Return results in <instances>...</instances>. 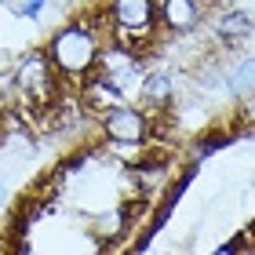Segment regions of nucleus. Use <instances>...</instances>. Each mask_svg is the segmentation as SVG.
Returning <instances> with one entry per match:
<instances>
[{
  "label": "nucleus",
  "instance_id": "1",
  "mask_svg": "<svg viewBox=\"0 0 255 255\" xmlns=\"http://www.w3.org/2000/svg\"><path fill=\"white\" fill-rule=\"evenodd\" d=\"M102 48H106V40H102L99 26L88 22V18H69L44 44V51H48L51 66L59 69V77L69 80V84H77V88L99 69Z\"/></svg>",
  "mask_w": 255,
  "mask_h": 255
},
{
  "label": "nucleus",
  "instance_id": "2",
  "mask_svg": "<svg viewBox=\"0 0 255 255\" xmlns=\"http://www.w3.org/2000/svg\"><path fill=\"white\" fill-rule=\"evenodd\" d=\"M106 18H110L113 44L128 48L131 55H138V59H146L142 51L160 44L157 0H106Z\"/></svg>",
  "mask_w": 255,
  "mask_h": 255
},
{
  "label": "nucleus",
  "instance_id": "3",
  "mask_svg": "<svg viewBox=\"0 0 255 255\" xmlns=\"http://www.w3.org/2000/svg\"><path fill=\"white\" fill-rule=\"evenodd\" d=\"M11 73H15V91H22V95H26L33 106H40V110H48L51 102L59 99V91H62V77H59V69L51 66L44 48L22 55Z\"/></svg>",
  "mask_w": 255,
  "mask_h": 255
},
{
  "label": "nucleus",
  "instance_id": "4",
  "mask_svg": "<svg viewBox=\"0 0 255 255\" xmlns=\"http://www.w3.org/2000/svg\"><path fill=\"white\" fill-rule=\"evenodd\" d=\"M99 131L110 138L113 146H146L149 138V113L142 106H135V102H113V106L102 110L99 117Z\"/></svg>",
  "mask_w": 255,
  "mask_h": 255
},
{
  "label": "nucleus",
  "instance_id": "5",
  "mask_svg": "<svg viewBox=\"0 0 255 255\" xmlns=\"http://www.w3.org/2000/svg\"><path fill=\"white\" fill-rule=\"evenodd\" d=\"M135 212H138V204H110V208H102L99 215H91V223H88V234H91V245H95L99 252H106L113 248L117 241H124L128 234H131V226H135Z\"/></svg>",
  "mask_w": 255,
  "mask_h": 255
},
{
  "label": "nucleus",
  "instance_id": "6",
  "mask_svg": "<svg viewBox=\"0 0 255 255\" xmlns=\"http://www.w3.org/2000/svg\"><path fill=\"white\" fill-rule=\"evenodd\" d=\"M204 0H157V18L160 29L171 37H190L204 22Z\"/></svg>",
  "mask_w": 255,
  "mask_h": 255
},
{
  "label": "nucleus",
  "instance_id": "7",
  "mask_svg": "<svg viewBox=\"0 0 255 255\" xmlns=\"http://www.w3.org/2000/svg\"><path fill=\"white\" fill-rule=\"evenodd\" d=\"M212 33L219 44H245L248 37H255V15L245 7H226L215 15Z\"/></svg>",
  "mask_w": 255,
  "mask_h": 255
},
{
  "label": "nucleus",
  "instance_id": "8",
  "mask_svg": "<svg viewBox=\"0 0 255 255\" xmlns=\"http://www.w3.org/2000/svg\"><path fill=\"white\" fill-rule=\"evenodd\" d=\"M171 99H175V80L171 73L164 69H149V73L138 77V102H142V110H168Z\"/></svg>",
  "mask_w": 255,
  "mask_h": 255
},
{
  "label": "nucleus",
  "instance_id": "9",
  "mask_svg": "<svg viewBox=\"0 0 255 255\" xmlns=\"http://www.w3.org/2000/svg\"><path fill=\"white\" fill-rule=\"evenodd\" d=\"M248 91H255V55H237L226 66V95L241 102Z\"/></svg>",
  "mask_w": 255,
  "mask_h": 255
},
{
  "label": "nucleus",
  "instance_id": "10",
  "mask_svg": "<svg viewBox=\"0 0 255 255\" xmlns=\"http://www.w3.org/2000/svg\"><path fill=\"white\" fill-rule=\"evenodd\" d=\"M201 146H193V160H204L208 153H215V149H226L230 142H234V135H226V131H212V135H204V138H197Z\"/></svg>",
  "mask_w": 255,
  "mask_h": 255
},
{
  "label": "nucleus",
  "instance_id": "11",
  "mask_svg": "<svg viewBox=\"0 0 255 255\" xmlns=\"http://www.w3.org/2000/svg\"><path fill=\"white\" fill-rule=\"evenodd\" d=\"M245 248H255V241H252V234H245V230H241L237 237H230L226 245H219V252H223V255H230V252H245Z\"/></svg>",
  "mask_w": 255,
  "mask_h": 255
},
{
  "label": "nucleus",
  "instance_id": "12",
  "mask_svg": "<svg viewBox=\"0 0 255 255\" xmlns=\"http://www.w3.org/2000/svg\"><path fill=\"white\" fill-rule=\"evenodd\" d=\"M48 7V0H26V4H18V18H26V22H37L40 18V11Z\"/></svg>",
  "mask_w": 255,
  "mask_h": 255
},
{
  "label": "nucleus",
  "instance_id": "13",
  "mask_svg": "<svg viewBox=\"0 0 255 255\" xmlns=\"http://www.w3.org/2000/svg\"><path fill=\"white\" fill-rule=\"evenodd\" d=\"M241 117H245V124L255 128V91H248V95L241 99Z\"/></svg>",
  "mask_w": 255,
  "mask_h": 255
},
{
  "label": "nucleus",
  "instance_id": "14",
  "mask_svg": "<svg viewBox=\"0 0 255 255\" xmlns=\"http://www.w3.org/2000/svg\"><path fill=\"white\" fill-rule=\"evenodd\" d=\"M4 204H7V182L0 179V212H4Z\"/></svg>",
  "mask_w": 255,
  "mask_h": 255
},
{
  "label": "nucleus",
  "instance_id": "15",
  "mask_svg": "<svg viewBox=\"0 0 255 255\" xmlns=\"http://www.w3.org/2000/svg\"><path fill=\"white\" fill-rule=\"evenodd\" d=\"M0 146H4V135H0Z\"/></svg>",
  "mask_w": 255,
  "mask_h": 255
},
{
  "label": "nucleus",
  "instance_id": "16",
  "mask_svg": "<svg viewBox=\"0 0 255 255\" xmlns=\"http://www.w3.org/2000/svg\"><path fill=\"white\" fill-rule=\"evenodd\" d=\"M252 234H255V223H252Z\"/></svg>",
  "mask_w": 255,
  "mask_h": 255
}]
</instances>
